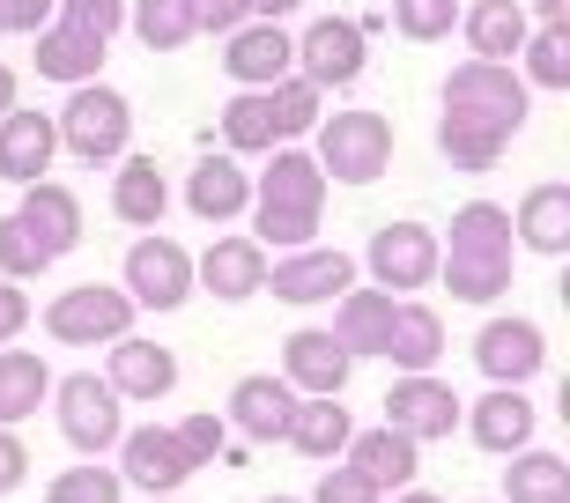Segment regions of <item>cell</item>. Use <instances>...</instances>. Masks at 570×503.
<instances>
[{"mask_svg": "<svg viewBox=\"0 0 570 503\" xmlns=\"http://www.w3.org/2000/svg\"><path fill=\"white\" fill-rule=\"evenodd\" d=\"M127 30L148 45V52H186V45L200 38L193 0H127Z\"/></svg>", "mask_w": 570, "mask_h": 503, "instance_id": "obj_37", "label": "cell"}, {"mask_svg": "<svg viewBox=\"0 0 570 503\" xmlns=\"http://www.w3.org/2000/svg\"><path fill=\"white\" fill-rule=\"evenodd\" d=\"M296 8H304V0H253V16H259V22H289Z\"/></svg>", "mask_w": 570, "mask_h": 503, "instance_id": "obj_52", "label": "cell"}, {"mask_svg": "<svg viewBox=\"0 0 570 503\" xmlns=\"http://www.w3.org/2000/svg\"><path fill=\"white\" fill-rule=\"evenodd\" d=\"M0 111H16V67L0 60Z\"/></svg>", "mask_w": 570, "mask_h": 503, "instance_id": "obj_53", "label": "cell"}, {"mask_svg": "<svg viewBox=\"0 0 570 503\" xmlns=\"http://www.w3.org/2000/svg\"><path fill=\"white\" fill-rule=\"evenodd\" d=\"M393 304H401V296H385L379 282H371V289H341V296H334V341H341L356 363H363V356H385Z\"/></svg>", "mask_w": 570, "mask_h": 503, "instance_id": "obj_28", "label": "cell"}, {"mask_svg": "<svg viewBox=\"0 0 570 503\" xmlns=\"http://www.w3.org/2000/svg\"><path fill=\"white\" fill-rule=\"evenodd\" d=\"M52 415H60V437L82 452V460H105L119 430H127V400L111 393V377L97 371H75V377H52Z\"/></svg>", "mask_w": 570, "mask_h": 503, "instance_id": "obj_4", "label": "cell"}, {"mask_svg": "<svg viewBox=\"0 0 570 503\" xmlns=\"http://www.w3.org/2000/svg\"><path fill=\"white\" fill-rule=\"evenodd\" d=\"M148 503H178V496H148Z\"/></svg>", "mask_w": 570, "mask_h": 503, "instance_id": "obj_56", "label": "cell"}, {"mask_svg": "<svg viewBox=\"0 0 570 503\" xmlns=\"http://www.w3.org/2000/svg\"><path fill=\"white\" fill-rule=\"evenodd\" d=\"M30 60H38L45 82L82 89V82H97V67H105V45L82 38V30H67V22H52V30H38V38H30Z\"/></svg>", "mask_w": 570, "mask_h": 503, "instance_id": "obj_30", "label": "cell"}, {"mask_svg": "<svg viewBox=\"0 0 570 503\" xmlns=\"http://www.w3.org/2000/svg\"><path fill=\"white\" fill-rule=\"evenodd\" d=\"M511 237H519L533 259H563V251H570V186H563V178L527 186V200L511 208Z\"/></svg>", "mask_w": 570, "mask_h": 503, "instance_id": "obj_24", "label": "cell"}, {"mask_svg": "<svg viewBox=\"0 0 570 503\" xmlns=\"http://www.w3.org/2000/svg\"><path fill=\"white\" fill-rule=\"evenodd\" d=\"M134 296L119 282H75L45 304V334L60 341V348H111L119 334H134Z\"/></svg>", "mask_w": 570, "mask_h": 503, "instance_id": "obj_3", "label": "cell"}, {"mask_svg": "<svg viewBox=\"0 0 570 503\" xmlns=\"http://www.w3.org/2000/svg\"><path fill=\"white\" fill-rule=\"evenodd\" d=\"M348 377H356V356L334 341V326H296V334L282 341V385H289L296 400L348 393Z\"/></svg>", "mask_w": 570, "mask_h": 503, "instance_id": "obj_15", "label": "cell"}, {"mask_svg": "<svg viewBox=\"0 0 570 503\" xmlns=\"http://www.w3.org/2000/svg\"><path fill=\"white\" fill-rule=\"evenodd\" d=\"M52 164H60V126H52V111H0V178L8 186H38V178H52Z\"/></svg>", "mask_w": 570, "mask_h": 503, "instance_id": "obj_20", "label": "cell"}, {"mask_svg": "<svg viewBox=\"0 0 570 503\" xmlns=\"http://www.w3.org/2000/svg\"><path fill=\"white\" fill-rule=\"evenodd\" d=\"M497 503H570V460H556V452H511L504 466V496Z\"/></svg>", "mask_w": 570, "mask_h": 503, "instance_id": "obj_35", "label": "cell"}, {"mask_svg": "<svg viewBox=\"0 0 570 503\" xmlns=\"http://www.w3.org/2000/svg\"><path fill=\"white\" fill-rule=\"evenodd\" d=\"M105 377H111V393L119 400H141V407H156V400H170L178 393V348H164V341H141V334H119L111 341V363H105Z\"/></svg>", "mask_w": 570, "mask_h": 503, "instance_id": "obj_16", "label": "cell"}, {"mask_svg": "<svg viewBox=\"0 0 570 503\" xmlns=\"http://www.w3.org/2000/svg\"><path fill=\"white\" fill-rule=\"evenodd\" d=\"M245 215H253V237L267 251H296V245H312V237H318V215L312 208H267V200H253Z\"/></svg>", "mask_w": 570, "mask_h": 503, "instance_id": "obj_42", "label": "cell"}, {"mask_svg": "<svg viewBox=\"0 0 570 503\" xmlns=\"http://www.w3.org/2000/svg\"><path fill=\"white\" fill-rule=\"evenodd\" d=\"M460 430L482 452H497V460H511V452H527L533 430H541V407L527 400V385H489L474 407H460Z\"/></svg>", "mask_w": 570, "mask_h": 503, "instance_id": "obj_14", "label": "cell"}, {"mask_svg": "<svg viewBox=\"0 0 570 503\" xmlns=\"http://www.w3.org/2000/svg\"><path fill=\"white\" fill-rule=\"evenodd\" d=\"M16 215L30 223V237H38L52 259H67V251L82 245V200H75V186H60V178H38V186H22Z\"/></svg>", "mask_w": 570, "mask_h": 503, "instance_id": "obj_27", "label": "cell"}, {"mask_svg": "<svg viewBox=\"0 0 570 503\" xmlns=\"http://www.w3.org/2000/svg\"><path fill=\"white\" fill-rule=\"evenodd\" d=\"M511 67L527 89H570V22H533Z\"/></svg>", "mask_w": 570, "mask_h": 503, "instance_id": "obj_36", "label": "cell"}, {"mask_svg": "<svg viewBox=\"0 0 570 503\" xmlns=\"http://www.w3.org/2000/svg\"><path fill=\"white\" fill-rule=\"evenodd\" d=\"M393 503H444V496H430L423 482H407V489H393Z\"/></svg>", "mask_w": 570, "mask_h": 503, "instance_id": "obj_54", "label": "cell"}, {"mask_svg": "<svg viewBox=\"0 0 570 503\" xmlns=\"http://www.w3.org/2000/svg\"><path fill=\"white\" fill-rule=\"evenodd\" d=\"M45 393H52V363L8 341V348H0V430L30 422V415L45 407Z\"/></svg>", "mask_w": 570, "mask_h": 503, "instance_id": "obj_32", "label": "cell"}, {"mask_svg": "<svg viewBox=\"0 0 570 503\" xmlns=\"http://www.w3.org/2000/svg\"><path fill=\"white\" fill-rule=\"evenodd\" d=\"M460 407H466V400L452 393L438 371H401L393 385H385V422H393V430H407L415 444L452 437V430H460Z\"/></svg>", "mask_w": 570, "mask_h": 503, "instance_id": "obj_11", "label": "cell"}, {"mask_svg": "<svg viewBox=\"0 0 570 503\" xmlns=\"http://www.w3.org/2000/svg\"><path fill=\"white\" fill-rule=\"evenodd\" d=\"M0 38H8V16H0Z\"/></svg>", "mask_w": 570, "mask_h": 503, "instance_id": "obj_57", "label": "cell"}, {"mask_svg": "<svg viewBox=\"0 0 570 503\" xmlns=\"http://www.w3.org/2000/svg\"><path fill=\"white\" fill-rule=\"evenodd\" d=\"M474 363H482L489 385H533V377L549 371V334L519 312H497L474 334Z\"/></svg>", "mask_w": 570, "mask_h": 503, "instance_id": "obj_9", "label": "cell"}, {"mask_svg": "<svg viewBox=\"0 0 570 503\" xmlns=\"http://www.w3.org/2000/svg\"><path fill=\"white\" fill-rule=\"evenodd\" d=\"M289 415H296V393L282 385V371H253V377H237L230 400H223V422L237 430V444H282Z\"/></svg>", "mask_w": 570, "mask_h": 503, "instance_id": "obj_17", "label": "cell"}, {"mask_svg": "<svg viewBox=\"0 0 570 503\" xmlns=\"http://www.w3.org/2000/svg\"><path fill=\"white\" fill-rule=\"evenodd\" d=\"M267 259L275 251L259 245V237H215L193 259V289H208L215 304H253V296H267Z\"/></svg>", "mask_w": 570, "mask_h": 503, "instance_id": "obj_13", "label": "cell"}, {"mask_svg": "<svg viewBox=\"0 0 570 503\" xmlns=\"http://www.w3.org/2000/svg\"><path fill=\"white\" fill-rule=\"evenodd\" d=\"M348 437H356V415L341 407V393L296 400L289 430H282V444H289V452H304V460H318V466H334L341 452H348Z\"/></svg>", "mask_w": 570, "mask_h": 503, "instance_id": "obj_25", "label": "cell"}, {"mask_svg": "<svg viewBox=\"0 0 570 503\" xmlns=\"http://www.w3.org/2000/svg\"><path fill=\"white\" fill-rule=\"evenodd\" d=\"M341 460L356 466L363 482H379L385 496H393V489H407L415 474H423V444L407 437V430H393V422H379V430H356Z\"/></svg>", "mask_w": 570, "mask_h": 503, "instance_id": "obj_23", "label": "cell"}, {"mask_svg": "<svg viewBox=\"0 0 570 503\" xmlns=\"http://www.w3.org/2000/svg\"><path fill=\"white\" fill-rule=\"evenodd\" d=\"M438 282L452 304H497V296H511V259H444L438 251Z\"/></svg>", "mask_w": 570, "mask_h": 503, "instance_id": "obj_38", "label": "cell"}, {"mask_svg": "<svg viewBox=\"0 0 570 503\" xmlns=\"http://www.w3.org/2000/svg\"><path fill=\"white\" fill-rule=\"evenodd\" d=\"M460 30L466 45H474V60H519V45H527L533 16L519 8V0H474V8H460Z\"/></svg>", "mask_w": 570, "mask_h": 503, "instance_id": "obj_29", "label": "cell"}, {"mask_svg": "<svg viewBox=\"0 0 570 503\" xmlns=\"http://www.w3.org/2000/svg\"><path fill=\"white\" fill-rule=\"evenodd\" d=\"M312 156L326 170V186H379L393 170V119L385 111H334V119L312 126Z\"/></svg>", "mask_w": 570, "mask_h": 503, "instance_id": "obj_2", "label": "cell"}, {"mask_svg": "<svg viewBox=\"0 0 570 503\" xmlns=\"http://www.w3.org/2000/svg\"><path fill=\"white\" fill-rule=\"evenodd\" d=\"M438 245H444V259H511V208H497V200H466Z\"/></svg>", "mask_w": 570, "mask_h": 503, "instance_id": "obj_31", "label": "cell"}, {"mask_svg": "<svg viewBox=\"0 0 570 503\" xmlns=\"http://www.w3.org/2000/svg\"><path fill=\"white\" fill-rule=\"evenodd\" d=\"M438 230L430 223H379L371 230V245H363V267H371V282H379L385 296H415L438 282Z\"/></svg>", "mask_w": 570, "mask_h": 503, "instance_id": "obj_6", "label": "cell"}, {"mask_svg": "<svg viewBox=\"0 0 570 503\" xmlns=\"http://www.w3.org/2000/svg\"><path fill=\"white\" fill-rule=\"evenodd\" d=\"M482 503H497V496H482Z\"/></svg>", "mask_w": 570, "mask_h": 503, "instance_id": "obj_58", "label": "cell"}, {"mask_svg": "<svg viewBox=\"0 0 570 503\" xmlns=\"http://www.w3.org/2000/svg\"><path fill=\"white\" fill-rule=\"evenodd\" d=\"M178 444H186L193 466H215V460H223V444H230V422L215 415V407H208V415H186V422H178Z\"/></svg>", "mask_w": 570, "mask_h": 503, "instance_id": "obj_45", "label": "cell"}, {"mask_svg": "<svg viewBox=\"0 0 570 503\" xmlns=\"http://www.w3.org/2000/svg\"><path fill=\"white\" fill-rule=\"evenodd\" d=\"M393 30H401L407 45H438V38H452L460 30V0H393Z\"/></svg>", "mask_w": 570, "mask_h": 503, "instance_id": "obj_41", "label": "cell"}, {"mask_svg": "<svg viewBox=\"0 0 570 503\" xmlns=\"http://www.w3.org/2000/svg\"><path fill=\"white\" fill-rule=\"evenodd\" d=\"M22 474H30V444H22L16 430H0V496H16Z\"/></svg>", "mask_w": 570, "mask_h": 503, "instance_id": "obj_50", "label": "cell"}, {"mask_svg": "<svg viewBox=\"0 0 570 503\" xmlns=\"http://www.w3.org/2000/svg\"><path fill=\"white\" fill-rule=\"evenodd\" d=\"M533 22H570V0H519Z\"/></svg>", "mask_w": 570, "mask_h": 503, "instance_id": "obj_51", "label": "cell"}, {"mask_svg": "<svg viewBox=\"0 0 570 503\" xmlns=\"http://www.w3.org/2000/svg\"><path fill=\"white\" fill-rule=\"evenodd\" d=\"M267 105H275V134L282 141H304V134L326 119V89L304 82V75H282V82L267 89Z\"/></svg>", "mask_w": 570, "mask_h": 503, "instance_id": "obj_39", "label": "cell"}, {"mask_svg": "<svg viewBox=\"0 0 570 503\" xmlns=\"http://www.w3.org/2000/svg\"><path fill=\"white\" fill-rule=\"evenodd\" d=\"M259 503H304V496H259Z\"/></svg>", "mask_w": 570, "mask_h": 503, "instance_id": "obj_55", "label": "cell"}, {"mask_svg": "<svg viewBox=\"0 0 570 503\" xmlns=\"http://www.w3.org/2000/svg\"><path fill=\"white\" fill-rule=\"evenodd\" d=\"M0 16H8V38H38V30H52L60 0H0Z\"/></svg>", "mask_w": 570, "mask_h": 503, "instance_id": "obj_47", "label": "cell"}, {"mask_svg": "<svg viewBox=\"0 0 570 503\" xmlns=\"http://www.w3.org/2000/svg\"><path fill=\"white\" fill-rule=\"evenodd\" d=\"M267 289H275V304L312 312V304H334L341 289H356V259L341 245H296L282 259H267Z\"/></svg>", "mask_w": 570, "mask_h": 503, "instance_id": "obj_8", "label": "cell"}, {"mask_svg": "<svg viewBox=\"0 0 570 503\" xmlns=\"http://www.w3.org/2000/svg\"><path fill=\"white\" fill-rule=\"evenodd\" d=\"M52 22L82 30V38H97V45H111L119 30H127V0H60V16H52Z\"/></svg>", "mask_w": 570, "mask_h": 503, "instance_id": "obj_44", "label": "cell"}, {"mask_svg": "<svg viewBox=\"0 0 570 503\" xmlns=\"http://www.w3.org/2000/svg\"><path fill=\"white\" fill-rule=\"evenodd\" d=\"M119 289L134 296V312H178V304H193V251L178 245V237H164V230L134 237Z\"/></svg>", "mask_w": 570, "mask_h": 503, "instance_id": "obj_5", "label": "cell"}, {"mask_svg": "<svg viewBox=\"0 0 570 503\" xmlns=\"http://www.w3.org/2000/svg\"><path fill=\"white\" fill-rule=\"evenodd\" d=\"M215 134H223V156H267V148L282 141L267 89H237L230 105H223V119H215Z\"/></svg>", "mask_w": 570, "mask_h": 503, "instance_id": "obj_34", "label": "cell"}, {"mask_svg": "<svg viewBox=\"0 0 570 503\" xmlns=\"http://www.w3.org/2000/svg\"><path fill=\"white\" fill-rule=\"evenodd\" d=\"M371 60V38L356 30V16H318L296 30V75L318 89H348Z\"/></svg>", "mask_w": 570, "mask_h": 503, "instance_id": "obj_10", "label": "cell"}, {"mask_svg": "<svg viewBox=\"0 0 570 503\" xmlns=\"http://www.w3.org/2000/svg\"><path fill=\"white\" fill-rule=\"evenodd\" d=\"M22 326H30V282H0V348L22 341Z\"/></svg>", "mask_w": 570, "mask_h": 503, "instance_id": "obj_49", "label": "cell"}, {"mask_svg": "<svg viewBox=\"0 0 570 503\" xmlns=\"http://www.w3.org/2000/svg\"><path fill=\"white\" fill-rule=\"evenodd\" d=\"M444 356V318L430 304H393V334H385V363L393 371H438Z\"/></svg>", "mask_w": 570, "mask_h": 503, "instance_id": "obj_33", "label": "cell"}, {"mask_svg": "<svg viewBox=\"0 0 570 503\" xmlns=\"http://www.w3.org/2000/svg\"><path fill=\"white\" fill-rule=\"evenodd\" d=\"M444 105H474V111H497V119L527 126L533 119V89L519 82V67L504 60H460L444 75Z\"/></svg>", "mask_w": 570, "mask_h": 503, "instance_id": "obj_18", "label": "cell"}, {"mask_svg": "<svg viewBox=\"0 0 570 503\" xmlns=\"http://www.w3.org/2000/svg\"><path fill=\"white\" fill-rule=\"evenodd\" d=\"M45 503H127V482H119V466H105V460H75L67 474L45 482Z\"/></svg>", "mask_w": 570, "mask_h": 503, "instance_id": "obj_40", "label": "cell"}, {"mask_svg": "<svg viewBox=\"0 0 570 503\" xmlns=\"http://www.w3.org/2000/svg\"><path fill=\"white\" fill-rule=\"evenodd\" d=\"M111 215L127 223V230H164L170 215V178L156 156H119V178H111Z\"/></svg>", "mask_w": 570, "mask_h": 503, "instance_id": "obj_26", "label": "cell"}, {"mask_svg": "<svg viewBox=\"0 0 570 503\" xmlns=\"http://www.w3.org/2000/svg\"><path fill=\"white\" fill-rule=\"evenodd\" d=\"M52 126H60V156H75V164H119L134 148V105L119 97L111 82H82L67 89V105L52 111Z\"/></svg>", "mask_w": 570, "mask_h": 503, "instance_id": "obj_1", "label": "cell"}, {"mask_svg": "<svg viewBox=\"0 0 570 503\" xmlns=\"http://www.w3.org/2000/svg\"><path fill=\"white\" fill-rule=\"evenodd\" d=\"M223 75H230V89H275L282 75H296V38L282 30V22H237L230 38H223Z\"/></svg>", "mask_w": 570, "mask_h": 503, "instance_id": "obj_12", "label": "cell"}, {"mask_svg": "<svg viewBox=\"0 0 570 503\" xmlns=\"http://www.w3.org/2000/svg\"><path fill=\"white\" fill-rule=\"evenodd\" d=\"M193 22L215 30V38H230L237 22H253V0H193Z\"/></svg>", "mask_w": 570, "mask_h": 503, "instance_id": "obj_48", "label": "cell"}, {"mask_svg": "<svg viewBox=\"0 0 570 503\" xmlns=\"http://www.w3.org/2000/svg\"><path fill=\"white\" fill-rule=\"evenodd\" d=\"M119 482L141 489V496H178V489L200 474V466L186 460V444H178V430H164V422H141V430H119Z\"/></svg>", "mask_w": 570, "mask_h": 503, "instance_id": "obj_7", "label": "cell"}, {"mask_svg": "<svg viewBox=\"0 0 570 503\" xmlns=\"http://www.w3.org/2000/svg\"><path fill=\"white\" fill-rule=\"evenodd\" d=\"M511 134H519V126L497 119V111L444 105V119H438V156L452 170H497V164H504V148H511Z\"/></svg>", "mask_w": 570, "mask_h": 503, "instance_id": "obj_19", "label": "cell"}, {"mask_svg": "<svg viewBox=\"0 0 570 503\" xmlns=\"http://www.w3.org/2000/svg\"><path fill=\"white\" fill-rule=\"evenodd\" d=\"M304 503H385V489L379 482H363L348 460H334V474H318V489Z\"/></svg>", "mask_w": 570, "mask_h": 503, "instance_id": "obj_46", "label": "cell"}, {"mask_svg": "<svg viewBox=\"0 0 570 503\" xmlns=\"http://www.w3.org/2000/svg\"><path fill=\"white\" fill-rule=\"evenodd\" d=\"M45 267H52V251L30 237V223L22 215H0V282H38Z\"/></svg>", "mask_w": 570, "mask_h": 503, "instance_id": "obj_43", "label": "cell"}, {"mask_svg": "<svg viewBox=\"0 0 570 503\" xmlns=\"http://www.w3.org/2000/svg\"><path fill=\"white\" fill-rule=\"evenodd\" d=\"M186 208L208 223V230H223V223H237V215L253 208V178H245V164L237 156H200V164L186 170Z\"/></svg>", "mask_w": 570, "mask_h": 503, "instance_id": "obj_21", "label": "cell"}, {"mask_svg": "<svg viewBox=\"0 0 570 503\" xmlns=\"http://www.w3.org/2000/svg\"><path fill=\"white\" fill-rule=\"evenodd\" d=\"M253 200H267V208H326V170H318L312 148L296 141H275L267 148V170L253 178Z\"/></svg>", "mask_w": 570, "mask_h": 503, "instance_id": "obj_22", "label": "cell"}]
</instances>
